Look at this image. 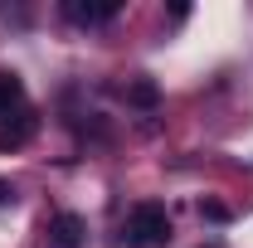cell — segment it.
Instances as JSON below:
<instances>
[{
    "mask_svg": "<svg viewBox=\"0 0 253 248\" xmlns=\"http://www.w3.org/2000/svg\"><path fill=\"white\" fill-rule=\"evenodd\" d=\"M122 239H126V248H166L170 244V214H166V205H156V200L136 205L122 224Z\"/></svg>",
    "mask_w": 253,
    "mask_h": 248,
    "instance_id": "cell-1",
    "label": "cell"
},
{
    "mask_svg": "<svg viewBox=\"0 0 253 248\" xmlns=\"http://www.w3.org/2000/svg\"><path fill=\"white\" fill-rule=\"evenodd\" d=\"M83 239H88V224H83V214L63 209V214H54V224H49L44 248H83Z\"/></svg>",
    "mask_w": 253,
    "mask_h": 248,
    "instance_id": "cell-2",
    "label": "cell"
},
{
    "mask_svg": "<svg viewBox=\"0 0 253 248\" xmlns=\"http://www.w3.org/2000/svg\"><path fill=\"white\" fill-rule=\"evenodd\" d=\"M63 15H68L73 25H107V20L117 15V5H112V0H68Z\"/></svg>",
    "mask_w": 253,
    "mask_h": 248,
    "instance_id": "cell-3",
    "label": "cell"
},
{
    "mask_svg": "<svg viewBox=\"0 0 253 248\" xmlns=\"http://www.w3.org/2000/svg\"><path fill=\"white\" fill-rule=\"evenodd\" d=\"M30 136H34V112H30V107H20V112H15V126H0V151L25 146Z\"/></svg>",
    "mask_w": 253,
    "mask_h": 248,
    "instance_id": "cell-4",
    "label": "cell"
},
{
    "mask_svg": "<svg viewBox=\"0 0 253 248\" xmlns=\"http://www.w3.org/2000/svg\"><path fill=\"white\" fill-rule=\"evenodd\" d=\"M20 102H25V83H20L15 73H0V117L20 112Z\"/></svg>",
    "mask_w": 253,
    "mask_h": 248,
    "instance_id": "cell-5",
    "label": "cell"
},
{
    "mask_svg": "<svg viewBox=\"0 0 253 248\" xmlns=\"http://www.w3.org/2000/svg\"><path fill=\"white\" fill-rule=\"evenodd\" d=\"M126 102H136V107H156V102H161V88L151 83V78H136V83L126 88Z\"/></svg>",
    "mask_w": 253,
    "mask_h": 248,
    "instance_id": "cell-6",
    "label": "cell"
},
{
    "mask_svg": "<svg viewBox=\"0 0 253 248\" xmlns=\"http://www.w3.org/2000/svg\"><path fill=\"white\" fill-rule=\"evenodd\" d=\"M200 214H205V219H214V224H224V219H229V209H224L219 200H205V205H200Z\"/></svg>",
    "mask_w": 253,
    "mask_h": 248,
    "instance_id": "cell-7",
    "label": "cell"
},
{
    "mask_svg": "<svg viewBox=\"0 0 253 248\" xmlns=\"http://www.w3.org/2000/svg\"><path fill=\"white\" fill-rule=\"evenodd\" d=\"M10 200H15V190H10L5 180H0V205H10Z\"/></svg>",
    "mask_w": 253,
    "mask_h": 248,
    "instance_id": "cell-8",
    "label": "cell"
}]
</instances>
